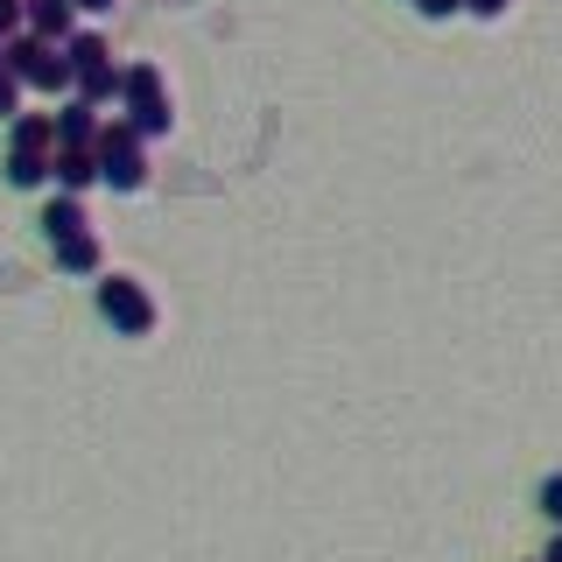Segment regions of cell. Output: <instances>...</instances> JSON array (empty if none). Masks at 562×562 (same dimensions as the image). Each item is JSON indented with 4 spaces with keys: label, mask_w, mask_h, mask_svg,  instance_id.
<instances>
[{
    "label": "cell",
    "mask_w": 562,
    "mask_h": 562,
    "mask_svg": "<svg viewBox=\"0 0 562 562\" xmlns=\"http://www.w3.org/2000/svg\"><path fill=\"white\" fill-rule=\"evenodd\" d=\"M92 155H99V183H113L120 198H134V190H148V140H140L127 120H99V140H92Z\"/></svg>",
    "instance_id": "1"
},
{
    "label": "cell",
    "mask_w": 562,
    "mask_h": 562,
    "mask_svg": "<svg viewBox=\"0 0 562 562\" xmlns=\"http://www.w3.org/2000/svg\"><path fill=\"white\" fill-rule=\"evenodd\" d=\"M120 105H127L120 120H127L140 140H162V134L176 127L169 85H162V70H155V64H127V70H120Z\"/></svg>",
    "instance_id": "2"
},
{
    "label": "cell",
    "mask_w": 562,
    "mask_h": 562,
    "mask_svg": "<svg viewBox=\"0 0 562 562\" xmlns=\"http://www.w3.org/2000/svg\"><path fill=\"white\" fill-rule=\"evenodd\" d=\"M64 64H70V85H78V99L92 105H113L120 99V64H113V43H105L99 29H78L64 43Z\"/></svg>",
    "instance_id": "3"
},
{
    "label": "cell",
    "mask_w": 562,
    "mask_h": 562,
    "mask_svg": "<svg viewBox=\"0 0 562 562\" xmlns=\"http://www.w3.org/2000/svg\"><path fill=\"white\" fill-rule=\"evenodd\" d=\"M99 316L120 330V338H148L155 324H162V310H155V295L140 289L134 274H99Z\"/></svg>",
    "instance_id": "4"
},
{
    "label": "cell",
    "mask_w": 562,
    "mask_h": 562,
    "mask_svg": "<svg viewBox=\"0 0 562 562\" xmlns=\"http://www.w3.org/2000/svg\"><path fill=\"white\" fill-rule=\"evenodd\" d=\"M8 70L35 92H70V64H64V43H43V35H8Z\"/></svg>",
    "instance_id": "5"
},
{
    "label": "cell",
    "mask_w": 562,
    "mask_h": 562,
    "mask_svg": "<svg viewBox=\"0 0 562 562\" xmlns=\"http://www.w3.org/2000/svg\"><path fill=\"white\" fill-rule=\"evenodd\" d=\"M22 29L43 35V43H70L78 35V8L70 0H22Z\"/></svg>",
    "instance_id": "6"
},
{
    "label": "cell",
    "mask_w": 562,
    "mask_h": 562,
    "mask_svg": "<svg viewBox=\"0 0 562 562\" xmlns=\"http://www.w3.org/2000/svg\"><path fill=\"white\" fill-rule=\"evenodd\" d=\"M49 183L70 190V198H85V190L99 183V155L92 148H57V155H49Z\"/></svg>",
    "instance_id": "7"
},
{
    "label": "cell",
    "mask_w": 562,
    "mask_h": 562,
    "mask_svg": "<svg viewBox=\"0 0 562 562\" xmlns=\"http://www.w3.org/2000/svg\"><path fill=\"white\" fill-rule=\"evenodd\" d=\"M57 120V148H92L99 140V105L92 99H70L64 113H49Z\"/></svg>",
    "instance_id": "8"
},
{
    "label": "cell",
    "mask_w": 562,
    "mask_h": 562,
    "mask_svg": "<svg viewBox=\"0 0 562 562\" xmlns=\"http://www.w3.org/2000/svg\"><path fill=\"white\" fill-rule=\"evenodd\" d=\"M57 268H64V274H105V246H99V233H70V239H57Z\"/></svg>",
    "instance_id": "9"
},
{
    "label": "cell",
    "mask_w": 562,
    "mask_h": 562,
    "mask_svg": "<svg viewBox=\"0 0 562 562\" xmlns=\"http://www.w3.org/2000/svg\"><path fill=\"white\" fill-rule=\"evenodd\" d=\"M43 233H49V246L70 239V233H92V218H85V198L57 190V198H49V211H43Z\"/></svg>",
    "instance_id": "10"
},
{
    "label": "cell",
    "mask_w": 562,
    "mask_h": 562,
    "mask_svg": "<svg viewBox=\"0 0 562 562\" xmlns=\"http://www.w3.org/2000/svg\"><path fill=\"white\" fill-rule=\"evenodd\" d=\"M14 148L57 155V120H49V113H14Z\"/></svg>",
    "instance_id": "11"
},
{
    "label": "cell",
    "mask_w": 562,
    "mask_h": 562,
    "mask_svg": "<svg viewBox=\"0 0 562 562\" xmlns=\"http://www.w3.org/2000/svg\"><path fill=\"white\" fill-rule=\"evenodd\" d=\"M8 183H14V190H43V183H49V155L8 148Z\"/></svg>",
    "instance_id": "12"
},
{
    "label": "cell",
    "mask_w": 562,
    "mask_h": 562,
    "mask_svg": "<svg viewBox=\"0 0 562 562\" xmlns=\"http://www.w3.org/2000/svg\"><path fill=\"white\" fill-rule=\"evenodd\" d=\"M22 92H29V85L14 78L8 64H0V120H14V113H22Z\"/></svg>",
    "instance_id": "13"
},
{
    "label": "cell",
    "mask_w": 562,
    "mask_h": 562,
    "mask_svg": "<svg viewBox=\"0 0 562 562\" xmlns=\"http://www.w3.org/2000/svg\"><path fill=\"white\" fill-rule=\"evenodd\" d=\"M535 506H541V514H549V520L562 527V471H549V479H541V492H535Z\"/></svg>",
    "instance_id": "14"
},
{
    "label": "cell",
    "mask_w": 562,
    "mask_h": 562,
    "mask_svg": "<svg viewBox=\"0 0 562 562\" xmlns=\"http://www.w3.org/2000/svg\"><path fill=\"white\" fill-rule=\"evenodd\" d=\"M415 14H429V22H450V14H464V0H415Z\"/></svg>",
    "instance_id": "15"
},
{
    "label": "cell",
    "mask_w": 562,
    "mask_h": 562,
    "mask_svg": "<svg viewBox=\"0 0 562 562\" xmlns=\"http://www.w3.org/2000/svg\"><path fill=\"white\" fill-rule=\"evenodd\" d=\"M8 35H22V0H0V43Z\"/></svg>",
    "instance_id": "16"
},
{
    "label": "cell",
    "mask_w": 562,
    "mask_h": 562,
    "mask_svg": "<svg viewBox=\"0 0 562 562\" xmlns=\"http://www.w3.org/2000/svg\"><path fill=\"white\" fill-rule=\"evenodd\" d=\"M506 8H514V0H464V14H479V22H499Z\"/></svg>",
    "instance_id": "17"
},
{
    "label": "cell",
    "mask_w": 562,
    "mask_h": 562,
    "mask_svg": "<svg viewBox=\"0 0 562 562\" xmlns=\"http://www.w3.org/2000/svg\"><path fill=\"white\" fill-rule=\"evenodd\" d=\"M70 8H78V14H113L120 0H70Z\"/></svg>",
    "instance_id": "18"
},
{
    "label": "cell",
    "mask_w": 562,
    "mask_h": 562,
    "mask_svg": "<svg viewBox=\"0 0 562 562\" xmlns=\"http://www.w3.org/2000/svg\"><path fill=\"white\" fill-rule=\"evenodd\" d=\"M541 562H562V527H555V541H549V555H541Z\"/></svg>",
    "instance_id": "19"
},
{
    "label": "cell",
    "mask_w": 562,
    "mask_h": 562,
    "mask_svg": "<svg viewBox=\"0 0 562 562\" xmlns=\"http://www.w3.org/2000/svg\"><path fill=\"white\" fill-rule=\"evenodd\" d=\"M0 64H8V43H0Z\"/></svg>",
    "instance_id": "20"
}]
</instances>
